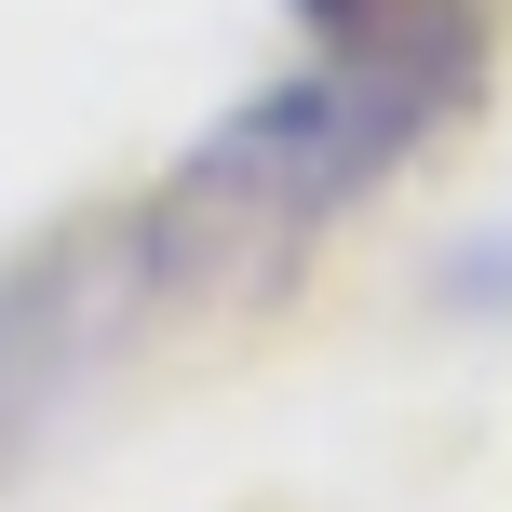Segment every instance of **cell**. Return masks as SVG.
Returning a JSON list of instances; mask_svg holds the SVG:
<instances>
[{"label":"cell","instance_id":"cell-2","mask_svg":"<svg viewBox=\"0 0 512 512\" xmlns=\"http://www.w3.org/2000/svg\"><path fill=\"white\" fill-rule=\"evenodd\" d=\"M297 14L324 27L337 68H391V81H418V95L459 108L472 68H486V14L499 0H297Z\"/></svg>","mask_w":512,"mask_h":512},{"label":"cell","instance_id":"cell-1","mask_svg":"<svg viewBox=\"0 0 512 512\" xmlns=\"http://www.w3.org/2000/svg\"><path fill=\"white\" fill-rule=\"evenodd\" d=\"M432 122H445V95L324 54L310 81H270L256 108H230V122L162 176V203L135 216V270H149L162 297H256V283H283L297 243L337 230Z\"/></svg>","mask_w":512,"mask_h":512}]
</instances>
